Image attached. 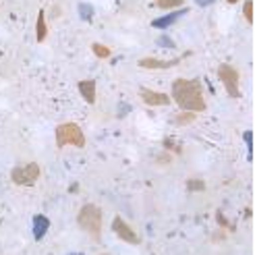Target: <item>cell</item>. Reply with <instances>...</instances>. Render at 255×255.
Masks as SVG:
<instances>
[{"mask_svg":"<svg viewBox=\"0 0 255 255\" xmlns=\"http://www.w3.org/2000/svg\"><path fill=\"white\" fill-rule=\"evenodd\" d=\"M178 65V58L174 60H162V58H141L139 60V67L141 69H170Z\"/></svg>","mask_w":255,"mask_h":255,"instance_id":"ba28073f","label":"cell"},{"mask_svg":"<svg viewBox=\"0 0 255 255\" xmlns=\"http://www.w3.org/2000/svg\"><path fill=\"white\" fill-rule=\"evenodd\" d=\"M92 50H94V54H96L98 58H108V56H110V48L104 46V44H94Z\"/></svg>","mask_w":255,"mask_h":255,"instance_id":"9a60e30c","label":"cell"},{"mask_svg":"<svg viewBox=\"0 0 255 255\" xmlns=\"http://www.w3.org/2000/svg\"><path fill=\"white\" fill-rule=\"evenodd\" d=\"M187 189L189 191H203L206 189V183L199 181V178H191V181H187Z\"/></svg>","mask_w":255,"mask_h":255,"instance_id":"2e32d148","label":"cell"},{"mask_svg":"<svg viewBox=\"0 0 255 255\" xmlns=\"http://www.w3.org/2000/svg\"><path fill=\"white\" fill-rule=\"evenodd\" d=\"M102 255H106V253H102Z\"/></svg>","mask_w":255,"mask_h":255,"instance_id":"7402d4cb","label":"cell"},{"mask_svg":"<svg viewBox=\"0 0 255 255\" xmlns=\"http://www.w3.org/2000/svg\"><path fill=\"white\" fill-rule=\"evenodd\" d=\"M183 12L185 10H181V12H174V15H166V17H162V19H156L154 23H151V25H154V27H158V29H164V27H168V25H172L178 17H181L183 15Z\"/></svg>","mask_w":255,"mask_h":255,"instance_id":"7c38bea8","label":"cell"},{"mask_svg":"<svg viewBox=\"0 0 255 255\" xmlns=\"http://www.w3.org/2000/svg\"><path fill=\"white\" fill-rule=\"evenodd\" d=\"M195 117H197V114L195 112H181V114H176V117L172 119V123H176V125H191V123H193L195 121Z\"/></svg>","mask_w":255,"mask_h":255,"instance_id":"4fadbf2b","label":"cell"},{"mask_svg":"<svg viewBox=\"0 0 255 255\" xmlns=\"http://www.w3.org/2000/svg\"><path fill=\"white\" fill-rule=\"evenodd\" d=\"M79 8H81V17H83V19H92V12H94V8H92V6L81 4Z\"/></svg>","mask_w":255,"mask_h":255,"instance_id":"ac0fdd59","label":"cell"},{"mask_svg":"<svg viewBox=\"0 0 255 255\" xmlns=\"http://www.w3.org/2000/svg\"><path fill=\"white\" fill-rule=\"evenodd\" d=\"M218 79L222 81L224 89L228 92V96H231V98H239V96H241V89H239L241 75H239V71H237L235 67L222 62V65L218 67Z\"/></svg>","mask_w":255,"mask_h":255,"instance_id":"5b68a950","label":"cell"},{"mask_svg":"<svg viewBox=\"0 0 255 255\" xmlns=\"http://www.w3.org/2000/svg\"><path fill=\"white\" fill-rule=\"evenodd\" d=\"M243 12H245V19H247V23H253V2H251V0H245Z\"/></svg>","mask_w":255,"mask_h":255,"instance_id":"e0dca14e","label":"cell"},{"mask_svg":"<svg viewBox=\"0 0 255 255\" xmlns=\"http://www.w3.org/2000/svg\"><path fill=\"white\" fill-rule=\"evenodd\" d=\"M40 172H42V170H40V164L29 162V164H25V166L12 168L10 178H12V183H15V185L29 187V185H35V181L40 178Z\"/></svg>","mask_w":255,"mask_h":255,"instance_id":"277c9868","label":"cell"},{"mask_svg":"<svg viewBox=\"0 0 255 255\" xmlns=\"http://www.w3.org/2000/svg\"><path fill=\"white\" fill-rule=\"evenodd\" d=\"M56 145L65 147V145H75V147H83L85 145V135L79 129V125L75 123H65L56 127Z\"/></svg>","mask_w":255,"mask_h":255,"instance_id":"3957f363","label":"cell"},{"mask_svg":"<svg viewBox=\"0 0 255 255\" xmlns=\"http://www.w3.org/2000/svg\"><path fill=\"white\" fill-rule=\"evenodd\" d=\"M172 98L185 112H203L206 110V98H203V87L197 79H183L178 77L172 83Z\"/></svg>","mask_w":255,"mask_h":255,"instance_id":"6da1fadb","label":"cell"},{"mask_svg":"<svg viewBox=\"0 0 255 255\" xmlns=\"http://www.w3.org/2000/svg\"><path fill=\"white\" fill-rule=\"evenodd\" d=\"M46 35H48V27H46V15H44V10H40V15H37V21H35V40L42 44V42L46 40Z\"/></svg>","mask_w":255,"mask_h":255,"instance_id":"8fae6325","label":"cell"},{"mask_svg":"<svg viewBox=\"0 0 255 255\" xmlns=\"http://www.w3.org/2000/svg\"><path fill=\"white\" fill-rule=\"evenodd\" d=\"M158 44H162L164 48H168V46H174V44H172V40H168V37H160V40H158Z\"/></svg>","mask_w":255,"mask_h":255,"instance_id":"d6986e66","label":"cell"},{"mask_svg":"<svg viewBox=\"0 0 255 255\" xmlns=\"http://www.w3.org/2000/svg\"><path fill=\"white\" fill-rule=\"evenodd\" d=\"M139 96H141V100L147 106H168L170 104V96L162 92H154V89H147V87L139 89Z\"/></svg>","mask_w":255,"mask_h":255,"instance_id":"52a82bcc","label":"cell"},{"mask_svg":"<svg viewBox=\"0 0 255 255\" xmlns=\"http://www.w3.org/2000/svg\"><path fill=\"white\" fill-rule=\"evenodd\" d=\"M112 231H114V235H117L121 241H125V243L139 245V241H141V239L135 235L133 228L121 218V216H117V218H114V222H112Z\"/></svg>","mask_w":255,"mask_h":255,"instance_id":"8992f818","label":"cell"},{"mask_svg":"<svg viewBox=\"0 0 255 255\" xmlns=\"http://www.w3.org/2000/svg\"><path fill=\"white\" fill-rule=\"evenodd\" d=\"M185 2L183 0H156V6L166 10V8H176V6H183Z\"/></svg>","mask_w":255,"mask_h":255,"instance_id":"5bb4252c","label":"cell"},{"mask_svg":"<svg viewBox=\"0 0 255 255\" xmlns=\"http://www.w3.org/2000/svg\"><path fill=\"white\" fill-rule=\"evenodd\" d=\"M79 92L83 96V100L87 102V104H94L96 102V81L94 79H85L79 83Z\"/></svg>","mask_w":255,"mask_h":255,"instance_id":"9c48e42d","label":"cell"},{"mask_svg":"<svg viewBox=\"0 0 255 255\" xmlns=\"http://www.w3.org/2000/svg\"><path fill=\"white\" fill-rule=\"evenodd\" d=\"M228 2H231V4H235V2H239V0H228Z\"/></svg>","mask_w":255,"mask_h":255,"instance_id":"44dd1931","label":"cell"},{"mask_svg":"<svg viewBox=\"0 0 255 255\" xmlns=\"http://www.w3.org/2000/svg\"><path fill=\"white\" fill-rule=\"evenodd\" d=\"M195 2H197L199 6H210V4L214 2V0H195Z\"/></svg>","mask_w":255,"mask_h":255,"instance_id":"ffe728a7","label":"cell"},{"mask_svg":"<svg viewBox=\"0 0 255 255\" xmlns=\"http://www.w3.org/2000/svg\"><path fill=\"white\" fill-rule=\"evenodd\" d=\"M77 222L85 233H89L96 241H100V237H102V210L98 206H94V203L83 206L79 216H77Z\"/></svg>","mask_w":255,"mask_h":255,"instance_id":"7a4b0ae2","label":"cell"},{"mask_svg":"<svg viewBox=\"0 0 255 255\" xmlns=\"http://www.w3.org/2000/svg\"><path fill=\"white\" fill-rule=\"evenodd\" d=\"M48 226H50V220L46 218V216L37 214L35 218H33V237H35L37 241L44 239V235L48 233Z\"/></svg>","mask_w":255,"mask_h":255,"instance_id":"30bf717a","label":"cell"}]
</instances>
